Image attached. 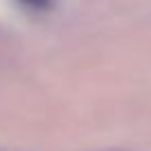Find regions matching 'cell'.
Instances as JSON below:
<instances>
[{
    "label": "cell",
    "instance_id": "1",
    "mask_svg": "<svg viewBox=\"0 0 151 151\" xmlns=\"http://www.w3.org/2000/svg\"><path fill=\"white\" fill-rule=\"evenodd\" d=\"M16 2L29 11H49L56 0H16Z\"/></svg>",
    "mask_w": 151,
    "mask_h": 151
}]
</instances>
